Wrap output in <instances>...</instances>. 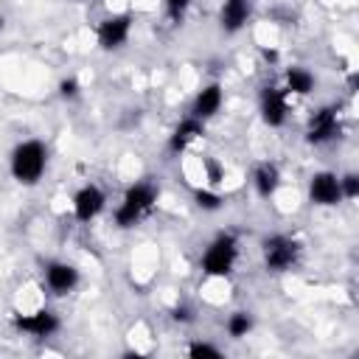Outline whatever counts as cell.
I'll use <instances>...</instances> for the list:
<instances>
[{
  "label": "cell",
  "instance_id": "cell-1",
  "mask_svg": "<svg viewBox=\"0 0 359 359\" xmlns=\"http://www.w3.org/2000/svg\"><path fill=\"white\" fill-rule=\"evenodd\" d=\"M48 163H50V149H48V143L39 140V137H25V140H20V143L11 149V154H8V171H11V177H14L20 185H25V188L36 185V182L45 177Z\"/></svg>",
  "mask_w": 359,
  "mask_h": 359
},
{
  "label": "cell",
  "instance_id": "cell-2",
  "mask_svg": "<svg viewBox=\"0 0 359 359\" xmlns=\"http://www.w3.org/2000/svg\"><path fill=\"white\" fill-rule=\"evenodd\" d=\"M157 199H160V185H157L154 180H149V177L135 180V182L123 191V196H121V202H118V208H115V213H112L115 224H118L121 230L135 227L143 216L151 213V208L157 205Z\"/></svg>",
  "mask_w": 359,
  "mask_h": 359
},
{
  "label": "cell",
  "instance_id": "cell-3",
  "mask_svg": "<svg viewBox=\"0 0 359 359\" xmlns=\"http://www.w3.org/2000/svg\"><path fill=\"white\" fill-rule=\"evenodd\" d=\"M236 264H238V236L233 230L216 233L199 258V266L208 278H227L233 275Z\"/></svg>",
  "mask_w": 359,
  "mask_h": 359
},
{
  "label": "cell",
  "instance_id": "cell-4",
  "mask_svg": "<svg viewBox=\"0 0 359 359\" xmlns=\"http://www.w3.org/2000/svg\"><path fill=\"white\" fill-rule=\"evenodd\" d=\"M300 258H303V244L294 236L272 233L261 241V261H264L266 272H275V275L292 272L300 264Z\"/></svg>",
  "mask_w": 359,
  "mask_h": 359
},
{
  "label": "cell",
  "instance_id": "cell-5",
  "mask_svg": "<svg viewBox=\"0 0 359 359\" xmlns=\"http://www.w3.org/2000/svg\"><path fill=\"white\" fill-rule=\"evenodd\" d=\"M342 135V118L337 104H323L311 112L306 123V143L309 146H328Z\"/></svg>",
  "mask_w": 359,
  "mask_h": 359
},
{
  "label": "cell",
  "instance_id": "cell-6",
  "mask_svg": "<svg viewBox=\"0 0 359 359\" xmlns=\"http://www.w3.org/2000/svg\"><path fill=\"white\" fill-rule=\"evenodd\" d=\"M11 325L17 334H25L31 339H48L59 334L62 317L53 309H34V311H17L11 314Z\"/></svg>",
  "mask_w": 359,
  "mask_h": 359
},
{
  "label": "cell",
  "instance_id": "cell-7",
  "mask_svg": "<svg viewBox=\"0 0 359 359\" xmlns=\"http://www.w3.org/2000/svg\"><path fill=\"white\" fill-rule=\"evenodd\" d=\"M258 112H261V121L269 129H280L289 121V93L283 90V84H275V81L261 84V90H258Z\"/></svg>",
  "mask_w": 359,
  "mask_h": 359
},
{
  "label": "cell",
  "instance_id": "cell-8",
  "mask_svg": "<svg viewBox=\"0 0 359 359\" xmlns=\"http://www.w3.org/2000/svg\"><path fill=\"white\" fill-rule=\"evenodd\" d=\"M132 25H135V17L129 11H118V14L104 17L95 28L98 48L101 50H121L132 36Z\"/></svg>",
  "mask_w": 359,
  "mask_h": 359
},
{
  "label": "cell",
  "instance_id": "cell-9",
  "mask_svg": "<svg viewBox=\"0 0 359 359\" xmlns=\"http://www.w3.org/2000/svg\"><path fill=\"white\" fill-rule=\"evenodd\" d=\"M42 280H45V286H48L50 294L65 297V294L76 292V286L81 283V272H79L76 264L62 261V258H53V261H48L42 266Z\"/></svg>",
  "mask_w": 359,
  "mask_h": 359
},
{
  "label": "cell",
  "instance_id": "cell-10",
  "mask_svg": "<svg viewBox=\"0 0 359 359\" xmlns=\"http://www.w3.org/2000/svg\"><path fill=\"white\" fill-rule=\"evenodd\" d=\"M309 202L317 208H337L342 199V188H339V174L334 171H314L309 177Z\"/></svg>",
  "mask_w": 359,
  "mask_h": 359
},
{
  "label": "cell",
  "instance_id": "cell-11",
  "mask_svg": "<svg viewBox=\"0 0 359 359\" xmlns=\"http://www.w3.org/2000/svg\"><path fill=\"white\" fill-rule=\"evenodd\" d=\"M104 208H107V194H104V188L95 185V182H84V185L73 194V216H76V222H81V224H90L93 219H98V216L104 213Z\"/></svg>",
  "mask_w": 359,
  "mask_h": 359
},
{
  "label": "cell",
  "instance_id": "cell-12",
  "mask_svg": "<svg viewBox=\"0 0 359 359\" xmlns=\"http://www.w3.org/2000/svg\"><path fill=\"white\" fill-rule=\"evenodd\" d=\"M255 14V0H222L219 6V28L222 34L233 36L247 28V22Z\"/></svg>",
  "mask_w": 359,
  "mask_h": 359
},
{
  "label": "cell",
  "instance_id": "cell-13",
  "mask_svg": "<svg viewBox=\"0 0 359 359\" xmlns=\"http://www.w3.org/2000/svg\"><path fill=\"white\" fill-rule=\"evenodd\" d=\"M222 104H224V90H222L219 81H210V84H205V87L196 90L188 115H194V118H199V121H210L213 115H219Z\"/></svg>",
  "mask_w": 359,
  "mask_h": 359
},
{
  "label": "cell",
  "instance_id": "cell-14",
  "mask_svg": "<svg viewBox=\"0 0 359 359\" xmlns=\"http://www.w3.org/2000/svg\"><path fill=\"white\" fill-rule=\"evenodd\" d=\"M205 135V121L194 118V115H185L168 135V151L171 154H182L191 143H196L199 137Z\"/></svg>",
  "mask_w": 359,
  "mask_h": 359
},
{
  "label": "cell",
  "instance_id": "cell-15",
  "mask_svg": "<svg viewBox=\"0 0 359 359\" xmlns=\"http://www.w3.org/2000/svg\"><path fill=\"white\" fill-rule=\"evenodd\" d=\"M280 180H283L280 168L272 160H264V163H258L252 168V188H255V194L261 199H272L278 194V188H280Z\"/></svg>",
  "mask_w": 359,
  "mask_h": 359
},
{
  "label": "cell",
  "instance_id": "cell-16",
  "mask_svg": "<svg viewBox=\"0 0 359 359\" xmlns=\"http://www.w3.org/2000/svg\"><path fill=\"white\" fill-rule=\"evenodd\" d=\"M317 87V76L303 65H289L283 73V90L289 95H311Z\"/></svg>",
  "mask_w": 359,
  "mask_h": 359
},
{
  "label": "cell",
  "instance_id": "cell-17",
  "mask_svg": "<svg viewBox=\"0 0 359 359\" xmlns=\"http://www.w3.org/2000/svg\"><path fill=\"white\" fill-rule=\"evenodd\" d=\"M252 328H255V317H252V311H247V309H238V311H233V314L224 320V331H227L230 339H244Z\"/></svg>",
  "mask_w": 359,
  "mask_h": 359
},
{
  "label": "cell",
  "instance_id": "cell-18",
  "mask_svg": "<svg viewBox=\"0 0 359 359\" xmlns=\"http://www.w3.org/2000/svg\"><path fill=\"white\" fill-rule=\"evenodd\" d=\"M194 202H196V208H199V210L213 213V210H219V208L224 205V196H222L216 188L202 185V188H194Z\"/></svg>",
  "mask_w": 359,
  "mask_h": 359
},
{
  "label": "cell",
  "instance_id": "cell-19",
  "mask_svg": "<svg viewBox=\"0 0 359 359\" xmlns=\"http://www.w3.org/2000/svg\"><path fill=\"white\" fill-rule=\"evenodd\" d=\"M185 353H188L191 359H202V356H222V348H219V345H213V342H208V339H194V342H188Z\"/></svg>",
  "mask_w": 359,
  "mask_h": 359
},
{
  "label": "cell",
  "instance_id": "cell-20",
  "mask_svg": "<svg viewBox=\"0 0 359 359\" xmlns=\"http://www.w3.org/2000/svg\"><path fill=\"white\" fill-rule=\"evenodd\" d=\"M339 188H342V199H356L359 196V174H353V171H348V174H342L339 177Z\"/></svg>",
  "mask_w": 359,
  "mask_h": 359
},
{
  "label": "cell",
  "instance_id": "cell-21",
  "mask_svg": "<svg viewBox=\"0 0 359 359\" xmlns=\"http://www.w3.org/2000/svg\"><path fill=\"white\" fill-rule=\"evenodd\" d=\"M202 168H205V180H208V185L216 188V185L222 182V177H224L222 165H219L213 157H202Z\"/></svg>",
  "mask_w": 359,
  "mask_h": 359
},
{
  "label": "cell",
  "instance_id": "cell-22",
  "mask_svg": "<svg viewBox=\"0 0 359 359\" xmlns=\"http://www.w3.org/2000/svg\"><path fill=\"white\" fill-rule=\"evenodd\" d=\"M191 3H194V0H163L168 17H171L174 22H182V17H185V11L191 8Z\"/></svg>",
  "mask_w": 359,
  "mask_h": 359
},
{
  "label": "cell",
  "instance_id": "cell-23",
  "mask_svg": "<svg viewBox=\"0 0 359 359\" xmlns=\"http://www.w3.org/2000/svg\"><path fill=\"white\" fill-rule=\"evenodd\" d=\"M79 93H81V84H79V79H76V76H67V79H62V81H59V95H62L65 101L79 98Z\"/></svg>",
  "mask_w": 359,
  "mask_h": 359
},
{
  "label": "cell",
  "instance_id": "cell-24",
  "mask_svg": "<svg viewBox=\"0 0 359 359\" xmlns=\"http://www.w3.org/2000/svg\"><path fill=\"white\" fill-rule=\"evenodd\" d=\"M171 317H174L177 323H191V320H194V314H191L188 306H174V309H171Z\"/></svg>",
  "mask_w": 359,
  "mask_h": 359
},
{
  "label": "cell",
  "instance_id": "cell-25",
  "mask_svg": "<svg viewBox=\"0 0 359 359\" xmlns=\"http://www.w3.org/2000/svg\"><path fill=\"white\" fill-rule=\"evenodd\" d=\"M261 53H264V59H266V62H278V50H266V48H264Z\"/></svg>",
  "mask_w": 359,
  "mask_h": 359
},
{
  "label": "cell",
  "instance_id": "cell-26",
  "mask_svg": "<svg viewBox=\"0 0 359 359\" xmlns=\"http://www.w3.org/2000/svg\"><path fill=\"white\" fill-rule=\"evenodd\" d=\"M3 28H6V17L0 14V31H3Z\"/></svg>",
  "mask_w": 359,
  "mask_h": 359
},
{
  "label": "cell",
  "instance_id": "cell-27",
  "mask_svg": "<svg viewBox=\"0 0 359 359\" xmlns=\"http://www.w3.org/2000/svg\"><path fill=\"white\" fill-rule=\"evenodd\" d=\"M76 3H90V0H76Z\"/></svg>",
  "mask_w": 359,
  "mask_h": 359
}]
</instances>
